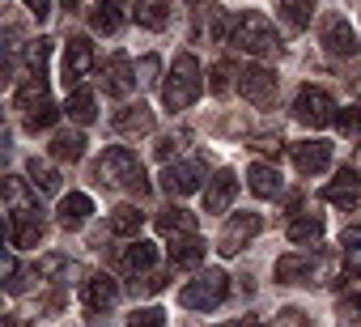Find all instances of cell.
Here are the masks:
<instances>
[{
	"label": "cell",
	"mask_w": 361,
	"mask_h": 327,
	"mask_svg": "<svg viewBox=\"0 0 361 327\" xmlns=\"http://www.w3.org/2000/svg\"><path fill=\"white\" fill-rule=\"evenodd\" d=\"M331 123H340V132H344V136H357V132H361V106H344Z\"/></svg>",
	"instance_id": "35"
},
{
	"label": "cell",
	"mask_w": 361,
	"mask_h": 327,
	"mask_svg": "<svg viewBox=\"0 0 361 327\" xmlns=\"http://www.w3.org/2000/svg\"><path fill=\"white\" fill-rule=\"evenodd\" d=\"M230 39H234L243 51H251V56H276V51H281V39H276L272 22H268L264 13H238L234 26H230Z\"/></svg>",
	"instance_id": "3"
},
{
	"label": "cell",
	"mask_w": 361,
	"mask_h": 327,
	"mask_svg": "<svg viewBox=\"0 0 361 327\" xmlns=\"http://www.w3.org/2000/svg\"><path fill=\"white\" fill-rule=\"evenodd\" d=\"M68 115H73L77 123H94V115H98V111H94V94L77 85V90L68 94Z\"/></svg>",
	"instance_id": "30"
},
{
	"label": "cell",
	"mask_w": 361,
	"mask_h": 327,
	"mask_svg": "<svg viewBox=\"0 0 361 327\" xmlns=\"http://www.w3.org/2000/svg\"><path fill=\"white\" fill-rule=\"evenodd\" d=\"M47 56H51V39H35V47H30V68H35V73H43Z\"/></svg>",
	"instance_id": "37"
},
{
	"label": "cell",
	"mask_w": 361,
	"mask_h": 327,
	"mask_svg": "<svg viewBox=\"0 0 361 327\" xmlns=\"http://www.w3.org/2000/svg\"><path fill=\"white\" fill-rule=\"evenodd\" d=\"M357 187H361L357 171H353V166H344V171L336 175V183H331V187H323V200H327V204H340V209H353V204H357Z\"/></svg>",
	"instance_id": "15"
},
{
	"label": "cell",
	"mask_w": 361,
	"mask_h": 327,
	"mask_svg": "<svg viewBox=\"0 0 361 327\" xmlns=\"http://www.w3.org/2000/svg\"><path fill=\"white\" fill-rule=\"evenodd\" d=\"M323 47H327L331 56L348 60V56H357V35H353L340 18H327V26H323Z\"/></svg>",
	"instance_id": "13"
},
{
	"label": "cell",
	"mask_w": 361,
	"mask_h": 327,
	"mask_svg": "<svg viewBox=\"0 0 361 327\" xmlns=\"http://www.w3.org/2000/svg\"><path fill=\"white\" fill-rule=\"evenodd\" d=\"M192 5H204V0H192Z\"/></svg>",
	"instance_id": "51"
},
{
	"label": "cell",
	"mask_w": 361,
	"mask_h": 327,
	"mask_svg": "<svg viewBox=\"0 0 361 327\" xmlns=\"http://www.w3.org/2000/svg\"><path fill=\"white\" fill-rule=\"evenodd\" d=\"M166 0H136V22L149 26V30H161L166 26Z\"/></svg>",
	"instance_id": "28"
},
{
	"label": "cell",
	"mask_w": 361,
	"mask_h": 327,
	"mask_svg": "<svg viewBox=\"0 0 361 327\" xmlns=\"http://www.w3.org/2000/svg\"><path fill=\"white\" fill-rule=\"evenodd\" d=\"M238 94H243L247 102H255V106H268V102L276 98V77H272V68H264V64L238 68Z\"/></svg>",
	"instance_id": "6"
},
{
	"label": "cell",
	"mask_w": 361,
	"mask_h": 327,
	"mask_svg": "<svg viewBox=\"0 0 361 327\" xmlns=\"http://www.w3.org/2000/svg\"><path fill=\"white\" fill-rule=\"evenodd\" d=\"M64 5H68V9H77V5H81V0H64Z\"/></svg>",
	"instance_id": "49"
},
{
	"label": "cell",
	"mask_w": 361,
	"mask_h": 327,
	"mask_svg": "<svg viewBox=\"0 0 361 327\" xmlns=\"http://www.w3.org/2000/svg\"><path fill=\"white\" fill-rule=\"evenodd\" d=\"M226 327H259L255 319H238V323H226Z\"/></svg>",
	"instance_id": "47"
},
{
	"label": "cell",
	"mask_w": 361,
	"mask_h": 327,
	"mask_svg": "<svg viewBox=\"0 0 361 327\" xmlns=\"http://www.w3.org/2000/svg\"><path fill=\"white\" fill-rule=\"evenodd\" d=\"M128 327H161V310H157V306H149V310L132 314V319H128Z\"/></svg>",
	"instance_id": "38"
},
{
	"label": "cell",
	"mask_w": 361,
	"mask_h": 327,
	"mask_svg": "<svg viewBox=\"0 0 361 327\" xmlns=\"http://www.w3.org/2000/svg\"><path fill=\"white\" fill-rule=\"evenodd\" d=\"M56 119H60V111H56V102H51V98H47V102H39L35 111H26V128H30V132H39V128H51Z\"/></svg>",
	"instance_id": "34"
},
{
	"label": "cell",
	"mask_w": 361,
	"mask_h": 327,
	"mask_svg": "<svg viewBox=\"0 0 361 327\" xmlns=\"http://www.w3.org/2000/svg\"><path fill=\"white\" fill-rule=\"evenodd\" d=\"M161 187L166 196H192L204 187V161H174L161 171Z\"/></svg>",
	"instance_id": "7"
},
{
	"label": "cell",
	"mask_w": 361,
	"mask_h": 327,
	"mask_svg": "<svg viewBox=\"0 0 361 327\" xmlns=\"http://www.w3.org/2000/svg\"><path fill=\"white\" fill-rule=\"evenodd\" d=\"M319 238H323V217L319 213L289 221V242H319Z\"/></svg>",
	"instance_id": "26"
},
{
	"label": "cell",
	"mask_w": 361,
	"mask_h": 327,
	"mask_svg": "<svg viewBox=\"0 0 361 327\" xmlns=\"http://www.w3.org/2000/svg\"><path fill=\"white\" fill-rule=\"evenodd\" d=\"M200 90H204V81H200V64H196V56H178L174 60V68H170V81L161 85V102L170 106V111H188L196 98H200Z\"/></svg>",
	"instance_id": "2"
},
{
	"label": "cell",
	"mask_w": 361,
	"mask_h": 327,
	"mask_svg": "<svg viewBox=\"0 0 361 327\" xmlns=\"http://www.w3.org/2000/svg\"><path fill=\"white\" fill-rule=\"evenodd\" d=\"M140 226H145V213H136L132 204L115 209V217H111V230H115V234H123V238H132V234H136Z\"/></svg>",
	"instance_id": "32"
},
{
	"label": "cell",
	"mask_w": 361,
	"mask_h": 327,
	"mask_svg": "<svg viewBox=\"0 0 361 327\" xmlns=\"http://www.w3.org/2000/svg\"><path fill=\"white\" fill-rule=\"evenodd\" d=\"M30 183L39 187V192H47V196H56L60 192V175H56V166H47V161H39V157H30Z\"/></svg>",
	"instance_id": "27"
},
{
	"label": "cell",
	"mask_w": 361,
	"mask_h": 327,
	"mask_svg": "<svg viewBox=\"0 0 361 327\" xmlns=\"http://www.w3.org/2000/svg\"><path fill=\"white\" fill-rule=\"evenodd\" d=\"M157 230H161L166 238H178V234H196V213H188V209H166V213L157 217Z\"/></svg>",
	"instance_id": "21"
},
{
	"label": "cell",
	"mask_w": 361,
	"mask_h": 327,
	"mask_svg": "<svg viewBox=\"0 0 361 327\" xmlns=\"http://www.w3.org/2000/svg\"><path fill=\"white\" fill-rule=\"evenodd\" d=\"M153 259H157V247H153V242H140V238L119 251V268H123V272H145Z\"/></svg>",
	"instance_id": "23"
},
{
	"label": "cell",
	"mask_w": 361,
	"mask_h": 327,
	"mask_svg": "<svg viewBox=\"0 0 361 327\" xmlns=\"http://www.w3.org/2000/svg\"><path fill=\"white\" fill-rule=\"evenodd\" d=\"M310 272H314V264H310L306 255H285V259H276V280H281V285H302V280H310Z\"/></svg>",
	"instance_id": "24"
},
{
	"label": "cell",
	"mask_w": 361,
	"mask_h": 327,
	"mask_svg": "<svg viewBox=\"0 0 361 327\" xmlns=\"http://www.w3.org/2000/svg\"><path fill=\"white\" fill-rule=\"evenodd\" d=\"M9 43H13V35H9V30H0V60L9 56Z\"/></svg>",
	"instance_id": "46"
},
{
	"label": "cell",
	"mask_w": 361,
	"mask_h": 327,
	"mask_svg": "<svg viewBox=\"0 0 361 327\" xmlns=\"http://www.w3.org/2000/svg\"><path fill=\"white\" fill-rule=\"evenodd\" d=\"M0 327H18V323H13V319H9V314H0Z\"/></svg>",
	"instance_id": "48"
},
{
	"label": "cell",
	"mask_w": 361,
	"mask_h": 327,
	"mask_svg": "<svg viewBox=\"0 0 361 327\" xmlns=\"http://www.w3.org/2000/svg\"><path fill=\"white\" fill-rule=\"evenodd\" d=\"M340 247H348V251H361V226H348V230L340 234Z\"/></svg>",
	"instance_id": "41"
},
{
	"label": "cell",
	"mask_w": 361,
	"mask_h": 327,
	"mask_svg": "<svg viewBox=\"0 0 361 327\" xmlns=\"http://www.w3.org/2000/svg\"><path fill=\"white\" fill-rule=\"evenodd\" d=\"M13 242L18 247H39L43 242V221L35 209H13Z\"/></svg>",
	"instance_id": "17"
},
{
	"label": "cell",
	"mask_w": 361,
	"mask_h": 327,
	"mask_svg": "<svg viewBox=\"0 0 361 327\" xmlns=\"http://www.w3.org/2000/svg\"><path fill=\"white\" fill-rule=\"evenodd\" d=\"M272 327H310V323H306V314H302V310H281Z\"/></svg>",
	"instance_id": "40"
},
{
	"label": "cell",
	"mask_w": 361,
	"mask_h": 327,
	"mask_svg": "<svg viewBox=\"0 0 361 327\" xmlns=\"http://www.w3.org/2000/svg\"><path fill=\"white\" fill-rule=\"evenodd\" d=\"M157 68H161V64H157V56H145V60L136 64V73H140L136 81H145V85H153V81H157Z\"/></svg>",
	"instance_id": "39"
},
{
	"label": "cell",
	"mask_w": 361,
	"mask_h": 327,
	"mask_svg": "<svg viewBox=\"0 0 361 327\" xmlns=\"http://www.w3.org/2000/svg\"><path fill=\"white\" fill-rule=\"evenodd\" d=\"M234 196H238V179H234L230 171L213 175V179H209V192H204V213H226V209L234 204Z\"/></svg>",
	"instance_id": "11"
},
{
	"label": "cell",
	"mask_w": 361,
	"mask_h": 327,
	"mask_svg": "<svg viewBox=\"0 0 361 327\" xmlns=\"http://www.w3.org/2000/svg\"><path fill=\"white\" fill-rule=\"evenodd\" d=\"M90 213H94V204H90V196H81V192H68V196L60 200V226H64V230H81V226L90 221Z\"/></svg>",
	"instance_id": "19"
},
{
	"label": "cell",
	"mask_w": 361,
	"mask_h": 327,
	"mask_svg": "<svg viewBox=\"0 0 361 327\" xmlns=\"http://www.w3.org/2000/svg\"><path fill=\"white\" fill-rule=\"evenodd\" d=\"M293 166L302 175H323L331 166V144L327 140H302V144H293Z\"/></svg>",
	"instance_id": "9"
},
{
	"label": "cell",
	"mask_w": 361,
	"mask_h": 327,
	"mask_svg": "<svg viewBox=\"0 0 361 327\" xmlns=\"http://www.w3.org/2000/svg\"><path fill=\"white\" fill-rule=\"evenodd\" d=\"M149 128H153V111H149L145 102L123 106V111L115 115V132H119V136H145Z\"/></svg>",
	"instance_id": "16"
},
{
	"label": "cell",
	"mask_w": 361,
	"mask_h": 327,
	"mask_svg": "<svg viewBox=\"0 0 361 327\" xmlns=\"http://www.w3.org/2000/svg\"><path fill=\"white\" fill-rule=\"evenodd\" d=\"M90 68H94V47H90V39H68V47H64V64H60L64 85L90 77Z\"/></svg>",
	"instance_id": "10"
},
{
	"label": "cell",
	"mask_w": 361,
	"mask_h": 327,
	"mask_svg": "<svg viewBox=\"0 0 361 327\" xmlns=\"http://www.w3.org/2000/svg\"><path fill=\"white\" fill-rule=\"evenodd\" d=\"M293 115H298L306 128H327V123L336 119V102H331L319 85H306V90L298 94V102H293Z\"/></svg>",
	"instance_id": "5"
},
{
	"label": "cell",
	"mask_w": 361,
	"mask_h": 327,
	"mask_svg": "<svg viewBox=\"0 0 361 327\" xmlns=\"http://www.w3.org/2000/svg\"><path fill=\"white\" fill-rule=\"evenodd\" d=\"M94 179H98V183H115V187H128L132 196H145V192H149L145 166L136 161V153H128L123 144L106 149V153L94 161Z\"/></svg>",
	"instance_id": "1"
},
{
	"label": "cell",
	"mask_w": 361,
	"mask_h": 327,
	"mask_svg": "<svg viewBox=\"0 0 361 327\" xmlns=\"http://www.w3.org/2000/svg\"><path fill=\"white\" fill-rule=\"evenodd\" d=\"M13 81V64L9 60H0V85H9Z\"/></svg>",
	"instance_id": "45"
},
{
	"label": "cell",
	"mask_w": 361,
	"mask_h": 327,
	"mask_svg": "<svg viewBox=\"0 0 361 327\" xmlns=\"http://www.w3.org/2000/svg\"><path fill=\"white\" fill-rule=\"evenodd\" d=\"M204 238H196V234H178V238H170V264H178V268H192V264H200L204 259Z\"/></svg>",
	"instance_id": "18"
},
{
	"label": "cell",
	"mask_w": 361,
	"mask_h": 327,
	"mask_svg": "<svg viewBox=\"0 0 361 327\" xmlns=\"http://www.w3.org/2000/svg\"><path fill=\"white\" fill-rule=\"evenodd\" d=\"M26 9H30L35 18H47V13H51V0H26Z\"/></svg>",
	"instance_id": "44"
},
{
	"label": "cell",
	"mask_w": 361,
	"mask_h": 327,
	"mask_svg": "<svg viewBox=\"0 0 361 327\" xmlns=\"http://www.w3.org/2000/svg\"><path fill=\"white\" fill-rule=\"evenodd\" d=\"M314 9H319L314 0H281V13H285V18H289V26H298V30H302V26H310Z\"/></svg>",
	"instance_id": "31"
},
{
	"label": "cell",
	"mask_w": 361,
	"mask_h": 327,
	"mask_svg": "<svg viewBox=\"0 0 361 327\" xmlns=\"http://www.w3.org/2000/svg\"><path fill=\"white\" fill-rule=\"evenodd\" d=\"M39 102H47V81H43V73H35V77L18 90V111H35Z\"/></svg>",
	"instance_id": "29"
},
{
	"label": "cell",
	"mask_w": 361,
	"mask_h": 327,
	"mask_svg": "<svg viewBox=\"0 0 361 327\" xmlns=\"http://www.w3.org/2000/svg\"><path fill=\"white\" fill-rule=\"evenodd\" d=\"M344 314H348L353 323H361V293H353V297H344Z\"/></svg>",
	"instance_id": "43"
},
{
	"label": "cell",
	"mask_w": 361,
	"mask_h": 327,
	"mask_svg": "<svg viewBox=\"0 0 361 327\" xmlns=\"http://www.w3.org/2000/svg\"><path fill=\"white\" fill-rule=\"evenodd\" d=\"M226 293H230V276L217 272V268H209L204 276H196L192 285H183L178 302H183L188 310H217L226 302Z\"/></svg>",
	"instance_id": "4"
},
{
	"label": "cell",
	"mask_w": 361,
	"mask_h": 327,
	"mask_svg": "<svg viewBox=\"0 0 361 327\" xmlns=\"http://www.w3.org/2000/svg\"><path fill=\"white\" fill-rule=\"evenodd\" d=\"M90 22H94V30L115 35V30L123 26V5H119V0H98L94 13H90Z\"/></svg>",
	"instance_id": "25"
},
{
	"label": "cell",
	"mask_w": 361,
	"mask_h": 327,
	"mask_svg": "<svg viewBox=\"0 0 361 327\" xmlns=\"http://www.w3.org/2000/svg\"><path fill=\"white\" fill-rule=\"evenodd\" d=\"M264 230V221H259V213H238L234 221H226V230H221V251L226 255H238L255 234Z\"/></svg>",
	"instance_id": "8"
},
{
	"label": "cell",
	"mask_w": 361,
	"mask_h": 327,
	"mask_svg": "<svg viewBox=\"0 0 361 327\" xmlns=\"http://www.w3.org/2000/svg\"><path fill=\"white\" fill-rule=\"evenodd\" d=\"M51 157L56 161H81L85 157V136L81 132H56L51 136Z\"/></svg>",
	"instance_id": "22"
},
{
	"label": "cell",
	"mask_w": 361,
	"mask_h": 327,
	"mask_svg": "<svg viewBox=\"0 0 361 327\" xmlns=\"http://www.w3.org/2000/svg\"><path fill=\"white\" fill-rule=\"evenodd\" d=\"M0 238H5V221H0Z\"/></svg>",
	"instance_id": "50"
},
{
	"label": "cell",
	"mask_w": 361,
	"mask_h": 327,
	"mask_svg": "<svg viewBox=\"0 0 361 327\" xmlns=\"http://www.w3.org/2000/svg\"><path fill=\"white\" fill-rule=\"evenodd\" d=\"M132 64H128V56H111L106 60V68H102V94H111V98H123L128 90H132Z\"/></svg>",
	"instance_id": "12"
},
{
	"label": "cell",
	"mask_w": 361,
	"mask_h": 327,
	"mask_svg": "<svg viewBox=\"0 0 361 327\" xmlns=\"http://www.w3.org/2000/svg\"><path fill=\"white\" fill-rule=\"evenodd\" d=\"M230 77H238V73H234V64H217V68H213L209 90H213V94H230Z\"/></svg>",
	"instance_id": "36"
},
{
	"label": "cell",
	"mask_w": 361,
	"mask_h": 327,
	"mask_svg": "<svg viewBox=\"0 0 361 327\" xmlns=\"http://www.w3.org/2000/svg\"><path fill=\"white\" fill-rule=\"evenodd\" d=\"M81 297H85V306H90V310H106V306H115L119 285H115L106 272H98V276H90V280L81 285Z\"/></svg>",
	"instance_id": "14"
},
{
	"label": "cell",
	"mask_w": 361,
	"mask_h": 327,
	"mask_svg": "<svg viewBox=\"0 0 361 327\" xmlns=\"http://www.w3.org/2000/svg\"><path fill=\"white\" fill-rule=\"evenodd\" d=\"M0 196H5L13 209H35V196L26 192V183H22V179H0Z\"/></svg>",
	"instance_id": "33"
},
{
	"label": "cell",
	"mask_w": 361,
	"mask_h": 327,
	"mask_svg": "<svg viewBox=\"0 0 361 327\" xmlns=\"http://www.w3.org/2000/svg\"><path fill=\"white\" fill-rule=\"evenodd\" d=\"M178 144H183V136H166V140L157 144V157H161V161H170V153H174Z\"/></svg>",
	"instance_id": "42"
},
{
	"label": "cell",
	"mask_w": 361,
	"mask_h": 327,
	"mask_svg": "<svg viewBox=\"0 0 361 327\" xmlns=\"http://www.w3.org/2000/svg\"><path fill=\"white\" fill-rule=\"evenodd\" d=\"M247 183H251V192L264 196V200L281 192V175H276V166H268V161H255V166L247 171Z\"/></svg>",
	"instance_id": "20"
}]
</instances>
